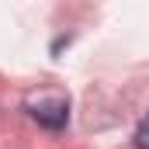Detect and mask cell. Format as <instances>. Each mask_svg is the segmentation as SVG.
<instances>
[{
    "label": "cell",
    "mask_w": 149,
    "mask_h": 149,
    "mask_svg": "<svg viewBox=\"0 0 149 149\" xmlns=\"http://www.w3.org/2000/svg\"><path fill=\"white\" fill-rule=\"evenodd\" d=\"M135 149H149V142H146V121H139V128H135Z\"/></svg>",
    "instance_id": "2"
},
{
    "label": "cell",
    "mask_w": 149,
    "mask_h": 149,
    "mask_svg": "<svg viewBox=\"0 0 149 149\" xmlns=\"http://www.w3.org/2000/svg\"><path fill=\"white\" fill-rule=\"evenodd\" d=\"M24 108H28V114L35 118L38 125H45V128H66V121H70V101H66L63 94H42L35 101H28Z\"/></svg>",
    "instance_id": "1"
}]
</instances>
